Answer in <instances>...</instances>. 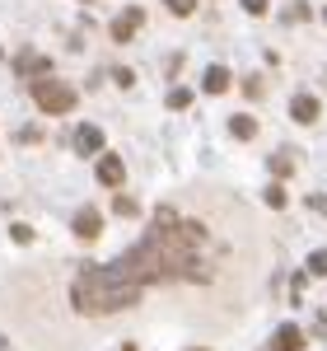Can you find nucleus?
I'll return each mask as SVG.
<instances>
[{"label": "nucleus", "mask_w": 327, "mask_h": 351, "mask_svg": "<svg viewBox=\"0 0 327 351\" xmlns=\"http://www.w3.org/2000/svg\"><path fill=\"white\" fill-rule=\"evenodd\" d=\"M75 155H103V132L94 127V122H84V127H75Z\"/></svg>", "instance_id": "3"}, {"label": "nucleus", "mask_w": 327, "mask_h": 351, "mask_svg": "<svg viewBox=\"0 0 327 351\" xmlns=\"http://www.w3.org/2000/svg\"><path fill=\"white\" fill-rule=\"evenodd\" d=\"M192 351H201V347H192Z\"/></svg>", "instance_id": "20"}, {"label": "nucleus", "mask_w": 327, "mask_h": 351, "mask_svg": "<svg viewBox=\"0 0 327 351\" xmlns=\"http://www.w3.org/2000/svg\"><path fill=\"white\" fill-rule=\"evenodd\" d=\"M140 24H145V10H140V5H131V10H122V14L112 19V43H131Z\"/></svg>", "instance_id": "2"}, {"label": "nucleus", "mask_w": 327, "mask_h": 351, "mask_svg": "<svg viewBox=\"0 0 327 351\" xmlns=\"http://www.w3.org/2000/svg\"><path fill=\"white\" fill-rule=\"evenodd\" d=\"M229 136L252 141V136H257V117H244V112H239V117H229Z\"/></svg>", "instance_id": "11"}, {"label": "nucleus", "mask_w": 327, "mask_h": 351, "mask_svg": "<svg viewBox=\"0 0 327 351\" xmlns=\"http://www.w3.org/2000/svg\"><path fill=\"white\" fill-rule=\"evenodd\" d=\"M112 211H117V216H127V220H131V216L140 211V206L131 202V197H117V206H112Z\"/></svg>", "instance_id": "15"}, {"label": "nucleus", "mask_w": 327, "mask_h": 351, "mask_svg": "<svg viewBox=\"0 0 327 351\" xmlns=\"http://www.w3.org/2000/svg\"><path fill=\"white\" fill-rule=\"evenodd\" d=\"M229 84H234V75H229L224 66H206V80H201V89H206V94H224Z\"/></svg>", "instance_id": "8"}, {"label": "nucleus", "mask_w": 327, "mask_h": 351, "mask_svg": "<svg viewBox=\"0 0 327 351\" xmlns=\"http://www.w3.org/2000/svg\"><path fill=\"white\" fill-rule=\"evenodd\" d=\"M33 104L47 112V117H61V112H70L80 104V94L70 89L66 80H52V75H38L33 80Z\"/></svg>", "instance_id": "1"}, {"label": "nucleus", "mask_w": 327, "mask_h": 351, "mask_svg": "<svg viewBox=\"0 0 327 351\" xmlns=\"http://www.w3.org/2000/svg\"><path fill=\"white\" fill-rule=\"evenodd\" d=\"M164 5H168V14H183V19L196 10V0H164Z\"/></svg>", "instance_id": "14"}, {"label": "nucleus", "mask_w": 327, "mask_h": 351, "mask_svg": "<svg viewBox=\"0 0 327 351\" xmlns=\"http://www.w3.org/2000/svg\"><path fill=\"white\" fill-rule=\"evenodd\" d=\"M70 230H75V234H80V239L89 243V239H99V234H103V216H99L94 206H84V211H75Z\"/></svg>", "instance_id": "4"}, {"label": "nucleus", "mask_w": 327, "mask_h": 351, "mask_svg": "<svg viewBox=\"0 0 327 351\" xmlns=\"http://www.w3.org/2000/svg\"><path fill=\"white\" fill-rule=\"evenodd\" d=\"M187 104H192V89H187V84L168 94V108H173V112H183V108H187Z\"/></svg>", "instance_id": "12"}, {"label": "nucleus", "mask_w": 327, "mask_h": 351, "mask_svg": "<svg viewBox=\"0 0 327 351\" xmlns=\"http://www.w3.org/2000/svg\"><path fill=\"white\" fill-rule=\"evenodd\" d=\"M244 10L248 14H267V0H244Z\"/></svg>", "instance_id": "19"}, {"label": "nucleus", "mask_w": 327, "mask_h": 351, "mask_svg": "<svg viewBox=\"0 0 327 351\" xmlns=\"http://www.w3.org/2000/svg\"><path fill=\"white\" fill-rule=\"evenodd\" d=\"M14 71H19L24 80H38V75H47V71H52V61H47V56H33V52H24Z\"/></svg>", "instance_id": "7"}, {"label": "nucleus", "mask_w": 327, "mask_h": 351, "mask_svg": "<svg viewBox=\"0 0 327 351\" xmlns=\"http://www.w3.org/2000/svg\"><path fill=\"white\" fill-rule=\"evenodd\" d=\"M267 351H304V332H300V328H280Z\"/></svg>", "instance_id": "9"}, {"label": "nucleus", "mask_w": 327, "mask_h": 351, "mask_svg": "<svg viewBox=\"0 0 327 351\" xmlns=\"http://www.w3.org/2000/svg\"><path fill=\"white\" fill-rule=\"evenodd\" d=\"M99 183L103 188H122L127 183V164L117 160V155H99Z\"/></svg>", "instance_id": "5"}, {"label": "nucleus", "mask_w": 327, "mask_h": 351, "mask_svg": "<svg viewBox=\"0 0 327 351\" xmlns=\"http://www.w3.org/2000/svg\"><path fill=\"white\" fill-rule=\"evenodd\" d=\"M309 271H313V276H327V253H313V258H309Z\"/></svg>", "instance_id": "16"}, {"label": "nucleus", "mask_w": 327, "mask_h": 351, "mask_svg": "<svg viewBox=\"0 0 327 351\" xmlns=\"http://www.w3.org/2000/svg\"><path fill=\"white\" fill-rule=\"evenodd\" d=\"M10 234H14V243H33V230H28V225H14Z\"/></svg>", "instance_id": "18"}, {"label": "nucleus", "mask_w": 327, "mask_h": 351, "mask_svg": "<svg viewBox=\"0 0 327 351\" xmlns=\"http://www.w3.org/2000/svg\"><path fill=\"white\" fill-rule=\"evenodd\" d=\"M262 197H267V206H276V211L285 206V188H280V183H272V188L262 192Z\"/></svg>", "instance_id": "13"}, {"label": "nucleus", "mask_w": 327, "mask_h": 351, "mask_svg": "<svg viewBox=\"0 0 327 351\" xmlns=\"http://www.w3.org/2000/svg\"><path fill=\"white\" fill-rule=\"evenodd\" d=\"M318 99H313V94H300V99H295V104H290V117H295V122H304V127H313V122H318Z\"/></svg>", "instance_id": "6"}, {"label": "nucleus", "mask_w": 327, "mask_h": 351, "mask_svg": "<svg viewBox=\"0 0 327 351\" xmlns=\"http://www.w3.org/2000/svg\"><path fill=\"white\" fill-rule=\"evenodd\" d=\"M272 173L276 178H295V150H276L272 155Z\"/></svg>", "instance_id": "10"}, {"label": "nucleus", "mask_w": 327, "mask_h": 351, "mask_svg": "<svg viewBox=\"0 0 327 351\" xmlns=\"http://www.w3.org/2000/svg\"><path fill=\"white\" fill-rule=\"evenodd\" d=\"M300 19H309V5H290L285 10V24H300Z\"/></svg>", "instance_id": "17"}]
</instances>
